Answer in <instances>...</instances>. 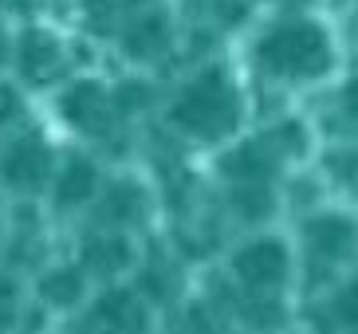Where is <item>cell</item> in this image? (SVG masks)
Masks as SVG:
<instances>
[{
    "mask_svg": "<svg viewBox=\"0 0 358 334\" xmlns=\"http://www.w3.org/2000/svg\"><path fill=\"white\" fill-rule=\"evenodd\" d=\"M169 118L197 138H221L241 122V99L221 71H205L197 83L185 87V94L173 103Z\"/></svg>",
    "mask_w": 358,
    "mask_h": 334,
    "instance_id": "6da1fadb",
    "label": "cell"
},
{
    "mask_svg": "<svg viewBox=\"0 0 358 334\" xmlns=\"http://www.w3.org/2000/svg\"><path fill=\"white\" fill-rule=\"evenodd\" d=\"M260 59L275 75H292V79H315L331 67V43H327L319 24H287L272 31L260 43Z\"/></svg>",
    "mask_w": 358,
    "mask_h": 334,
    "instance_id": "7a4b0ae2",
    "label": "cell"
},
{
    "mask_svg": "<svg viewBox=\"0 0 358 334\" xmlns=\"http://www.w3.org/2000/svg\"><path fill=\"white\" fill-rule=\"evenodd\" d=\"M115 99L103 83H75L64 94V118L91 138H106L115 130Z\"/></svg>",
    "mask_w": 358,
    "mask_h": 334,
    "instance_id": "3957f363",
    "label": "cell"
},
{
    "mask_svg": "<svg viewBox=\"0 0 358 334\" xmlns=\"http://www.w3.org/2000/svg\"><path fill=\"white\" fill-rule=\"evenodd\" d=\"M48 173H52V150L43 146L36 134L12 142L8 154H4V161H0V177H4V185L20 189V193H36V189H43Z\"/></svg>",
    "mask_w": 358,
    "mask_h": 334,
    "instance_id": "277c9868",
    "label": "cell"
},
{
    "mask_svg": "<svg viewBox=\"0 0 358 334\" xmlns=\"http://www.w3.org/2000/svg\"><path fill=\"white\" fill-rule=\"evenodd\" d=\"M232 272L236 279L256 287V291H268V287H280L287 279V248L280 240H256L248 248L236 252L232 260Z\"/></svg>",
    "mask_w": 358,
    "mask_h": 334,
    "instance_id": "5b68a950",
    "label": "cell"
},
{
    "mask_svg": "<svg viewBox=\"0 0 358 334\" xmlns=\"http://www.w3.org/2000/svg\"><path fill=\"white\" fill-rule=\"evenodd\" d=\"M16 59H20V71L28 83H52L59 67H64V48L55 40L52 31H24L20 48H16Z\"/></svg>",
    "mask_w": 358,
    "mask_h": 334,
    "instance_id": "8992f818",
    "label": "cell"
},
{
    "mask_svg": "<svg viewBox=\"0 0 358 334\" xmlns=\"http://www.w3.org/2000/svg\"><path fill=\"white\" fill-rule=\"evenodd\" d=\"M307 240L327 260H350L358 252V228L347 217H315L307 224Z\"/></svg>",
    "mask_w": 358,
    "mask_h": 334,
    "instance_id": "52a82bcc",
    "label": "cell"
},
{
    "mask_svg": "<svg viewBox=\"0 0 358 334\" xmlns=\"http://www.w3.org/2000/svg\"><path fill=\"white\" fill-rule=\"evenodd\" d=\"M95 319L110 331H142L146 326V307L130 291H106L95 307Z\"/></svg>",
    "mask_w": 358,
    "mask_h": 334,
    "instance_id": "ba28073f",
    "label": "cell"
},
{
    "mask_svg": "<svg viewBox=\"0 0 358 334\" xmlns=\"http://www.w3.org/2000/svg\"><path fill=\"white\" fill-rule=\"evenodd\" d=\"M95 185H99L95 166H91L87 157H75V161H67V169L59 173V181H55V201H59L64 209L87 205V201L95 197Z\"/></svg>",
    "mask_w": 358,
    "mask_h": 334,
    "instance_id": "9c48e42d",
    "label": "cell"
},
{
    "mask_svg": "<svg viewBox=\"0 0 358 334\" xmlns=\"http://www.w3.org/2000/svg\"><path fill=\"white\" fill-rule=\"evenodd\" d=\"M224 173L236 181H264L275 173V154L268 150V142H248L224 157Z\"/></svg>",
    "mask_w": 358,
    "mask_h": 334,
    "instance_id": "30bf717a",
    "label": "cell"
},
{
    "mask_svg": "<svg viewBox=\"0 0 358 334\" xmlns=\"http://www.w3.org/2000/svg\"><path fill=\"white\" fill-rule=\"evenodd\" d=\"M166 40H169L166 16H162V12H150V16H142V20L130 24L127 52L134 55V59H150V55H158L162 48H166Z\"/></svg>",
    "mask_w": 358,
    "mask_h": 334,
    "instance_id": "8fae6325",
    "label": "cell"
},
{
    "mask_svg": "<svg viewBox=\"0 0 358 334\" xmlns=\"http://www.w3.org/2000/svg\"><path fill=\"white\" fill-rule=\"evenodd\" d=\"M83 260H87L91 272L115 275V272H122V268L130 263V244L122 240V236H95V240L87 244Z\"/></svg>",
    "mask_w": 358,
    "mask_h": 334,
    "instance_id": "7c38bea8",
    "label": "cell"
},
{
    "mask_svg": "<svg viewBox=\"0 0 358 334\" xmlns=\"http://www.w3.org/2000/svg\"><path fill=\"white\" fill-rule=\"evenodd\" d=\"M40 295H43V303H52V307H75L79 295H83V275L75 268H55V272H48L40 279Z\"/></svg>",
    "mask_w": 358,
    "mask_h": 334,
    "instance_id": "4fadbf2b",
    "label": "cell"
},
{
    "mask_svg": "<svg viewBox=\"0 0 358 334\" xmlns=\"http://www.w3.org/2000/svg\"><path fill=\"white\" fill-rule=\"evenodd\" d=\"M232 209L244 212L248 220H260V217L272 212V193H268L264 185H244V189L232 193Z\"/></svg>",
    "mask_w": 358,
    "mask_h": 334,
    "instance_id": "5bb4252c",
    "label": "cell"
},
{
    "mask_svg": "<svg viewBox=\"0 0 358 334\" xmlns=\"http://www.w3.org/2000/svg\"><path fill=\"white\" fill-rule=\"evenodd\" d=\"M16 303H20V291L8 275H0V326H8L16 319Z\"/></svg>",
    "mask_w": 358,
    "mask_h": 334,
    "instance_id": "9a60e30c",
    "label": "cell"
},
{
    "mask_svg": "<svg viewBox=\"0 0 358 334\" xmlns=\"http://www.w3.org/2000/svg\"><path fill=\"white\" fill-rule=\"evenodd\" d=\"M146 87H138V83H127L122 91L115 94V106L118 110H138V106H146Z\"/></svg>",
    "mask_w": 358,
    "mask_h": 334,
    "instance_id": "2e32d148",
    "label": "cell"
},
{
    "mask_svg": "<svg viewBox=\"0 0 358 334\" xmlns=\"http://www.w3.org/2000/svg\"><path fill=\"white\" fill-rule=\"evenodd\" d=\"M338 314H343L350 326H358V283H350L347 291L338 295Z\"/></svg>",
    "mask_w": 358,
    "mask_h": 334,
    "instance_id": "e0dca14e",
    "label": "cell"
},
{
    "mask_svg": "<svg viewBox=\"0 0 358 334\" xmlns=\"http://www.w3.org/2000/svg\"><path fill=\"white\" fill-rule=\"evenodd\" d=\"M20 115V103H16V94L8 87H0V122H12V118Z\"/></svg>",
    "mask_w": 358,
    "mask_h": 334,
    "instance_id": "ac0fdd59",
    "label": "cell"
},
{
    "mask_svg": "<svg viewBox=\"0 0 358 334\" xmlns=\"http://www.w3.org/2000/svg\"><path fill=\"white\" fill-rule=\"evenodd\" d=\"M343 99H347V115L358 118V79H355V83H347V94H343Z\"/></svg>",
    "mask_w": 358,
    "mask_h": 334,
    "instance_id": "d6986e66",
    "label": "cell"
},
{
    "mask_svg": "<svg viewBox=\"0 0 358 334\" xmlns=\"http://www.w3.org/2000/svg\"><path fill=\"white\" fill-rule=\"evenodd\" d=\"M4 55H8V40H4V28H0V63H4Z\"/></svg>",
    "mask_w": 358,
    "mask_h": 334,
    "instance_id": "ffe728a7",
    "label": "cell"
},
{
    "mask_svg": "<svg viewBox=\"0 0 358 334\" xmlns=\"http://www.w3.org/2000/svg\"><path fill=\"white\" fill-rule=\"evenodd\" d=\"M16 4H28V0H16Z\"/></svg>",
    "mask_w": 358,
    "mask_h": 334,
    "instance_id": "44dd1931",
    "label": "cell"
}]
</instances>
